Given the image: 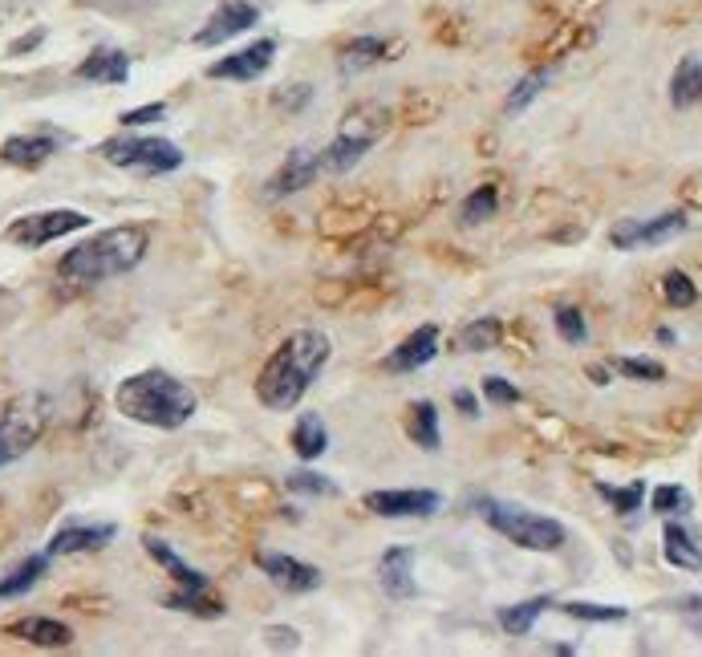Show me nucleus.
<instances>
[{"instance_id": "1a4fd4ad", "label": "nucleus", "mask_w": 702, "mask_h": 657, "mask_svg": "<svg viewBox=\"0 0 702 657\" xmlns=\"http://www.w3.org/2000/svg\"><path fill=\"white\" fill-rule=\"evenodd\" d=\"M687 224L690 215L682 207L678 212H662L654 219H622V224H613L610 244L626 248V252H634V248H657L666 244V240H674L678 231H687Z\"/></svg>"}, {"instance_id": "f257e3e1", "label": "nucleus", "mask_w": 702, "mask_h": 657, "mask_svg": "<svg viewBox=\"0 0 702 657\" xmlns=\"http://www.w3.org/2000/svg\"><path fill=\"white\" fill-rule=\"evenodd\" d=\"M329 353H334V345L317 329H297V333L285 337L256 378L260 406L264 410H292L309 394L313 378L325 369Z\"/></svg>"}, {"instance_id": "a18cd8bd", "label": "nucleus", "mask_w": 702, "mask_h": 657, "mask_svg": "<svg viewBox=\"0 0 702 657\" xmlns=\"http://www.w3.org/2000/svg\"><path fill=\"white\" fill-rule=\"evenodd\" d=\"M678 609H682V612H699V617H702V596H687V601H678Z\"/></svg>"}, {"instance_id": "e433bc0d", "label": "nucleus", "mask_w": 702, "mask_h": 657, "mask_svg": "<svg viewBox=\"0 0 702 657\" xmlns=\"http://www.w3.org/2000/svg\"><path fill=\"white\" fill-rule=\"evenodd\" d=\"M561 609L568 617H577V621H622L626 617L622 605H593V601H565Z\"/></svg>"}, {"instance_id": "c03bdc74", "label": "nucleus", "mask_w": 702, "mask_h": 657, "mask_svg": "<svg viewBox=\"0 0 702 657\" xmlns=\"http://www.w3.org/2000/svg\"><path fill=\"white\" fill-rule=\"evenodd\" d=\"M451 402H455V406L467 414V418H475V414H479V402H475L472 390H455V394H451Z\"/></svg>"}, {"instance_id": "0eeeda50", "label": "nucleus", "mask_w": 702, "mask_h": 657, "mask_svg": "<svg viewBox=\"0 0 702 657\" xmlns=\"http://www.w3.org/2000/svg\"><path fill=\"white\" fill-rule=\"evenodd\" d=\"M90 228V215L74 212V207H58V212H33V215H21L9 224V240L16 248H46L53 240H62L70 231H82Z\"/></svg>"}, {"instance_id": "6ab92c4d", "label": "nucleus", "mask_w": 702, "mask_h": 657, "mask_svg": "<svg viewBox=\"0 0 702 657\" xmlns=\"http://www.w3.org/2000/svg\"><path fill=\"white\" fill-rule=\"evenodd\" d=\"M4 633H9V637H21V642H29V645H41V649H65V645L74 642V629L62 626V621H53V617L9 621Z\"/></svg>"}, {"instance_id": "4468645a", "label": "nucleus", "mask_w": 702, "mask_h": 657, "mask_svg": "<svg viewBox=\"0 0 702 657\" xmlns=\"http://www.w3.org/2000/svg\"><path fill=\"white\" fill-rule=\"evenodd\" d=\"M321 154L309 151V147H292L289 159L276 167V175L268 179V187H264V195L268 199H285V195H297V191H305L313 179L321 175Z\"/></svg>"}, {"instance_id": "f3484780", "label": "nucleus", "mask_w": 702, "mask_h": 657, "mask_svg": "<svg viewBox=\"0 0 702 657\" xmlns=\"http://www.w3.org/2000/svg\"><path fill=\"white\" fill-rule=\"evenodd\" d=\"M369 147H374V130H341V135L321 151V167L334 170V175H346V170H353L362 159H366Z\"/></svg>"}, {"instance_id": "37998d69", "label": "nucleus", "mask_w": 702, "mask_h": 657, "mask_svg": "<svg viewBox=\"0 0 702 657\" xmlns=\"http://www.w3.org/2000/svg\"><path fill=\"white\" fill-rule=\"evenodd\" d=\"M268 645L273 649H297L301 637H297V629H268Z\"/></svg>"}, {"instance_id": "ea45409f", "label": "nucleus", "mask_w": 702, "mask_h": 657, "mask_svg": "<svg viewBox=\"0 0 702 657\" xmlns=\"http://www.w3.org/2000/svg\"><path fill=\"white\" fill-rule=\"evenodd\" d=\"M484 397H488L491 406H516L524 394L512 382H504V378H484Z\"/></svg>"}, {"instance_id": "cd10ccee", "label": "nucleus", "mask_w": 702, "mask_h": 657, "mask_svg": "<svg viewBox=\"0 0 702 657\" xmlns=\"http://www.w3.org/2000/svg\"><path fill=\"white\" fill-rule=\"evenodd\" d=\"M406 430H411V439L423 446V451H439V446H443V434H439V410H435V402H414Z\"/></svg>"}, {"instance_id": "f704fd0d", "label": "nucleus", "mask_w": 702, "mask_h": 657, "mask_svg": "<svg viewBox=\"0 0 702 657\" xmlns=\"http://www.w3.org/2000/svg\"><path fill=\"white\" fill-rule=\"evenodd\" d=\"M613 366H617V374L634 378V382H662L666 378V366L654 362V357H617Z\"/></svg>"}, {"instance_id": "a211bd4d", "label": "nucleus", "mask_w": 702, "mask_h": 657, "mask_svg": "<svg viewBox=\"0 0 702 657\" xmlns=\"http://www.w3.org/2000/svg\"><path fill=\"white\" fill-rule=\"evenodd\" d=\"M378 572H383V589L394 596V601H411V596L418 593V584H414V548H406V544L386 548Z\"/></svg>"}, {"instance_id": "9b49d317", "label": "nucleus", "mask_w": 702, "mask_h": 657, "mask_svg": "<svg viewBox=\"0 0 702 657\" xmlns=\"http://www.w3.org/2000/svg\"><path fill=\"white\" fill-rule=\"evenodd\" d=\"M118 535V528L106 520H65L53 540H49L46 556H74V552H98L106 548L110 540Z\"/></svg>"}, {"instance_id": "c85d7f7f", "label": "nucleus", "mask_w": 702, "mask_h": 657, "mask_svg": "<svg viewBox=\"0 0 702 657\" xmlns=\"http://www.w3.org/2000/svg\"><path fill=\"white\" fill-rule=\"evenodd\" d=\"M552 81V70H532L528 77H519L516 86H512V93H507L504 102V114H524V110L532 106L536 98L544 93V86Z\"/></svg>"}, {"instance_id": "7ed1b4c3", "label": "nucleus", "mask_w": 702, "mask_h": 657, "mask_svg": "<svg viewBox=\"0 0 702 657\" xmlns=\"http://www.w3.org/2000/svg\"><path fill=\"white\" fill-rule=\"evenodd\" d=\"M151 248V236L138 224H123V228H106L98 231L93 240L70 248L58 264V276L70 280V285H98V280H110V276H123L130 268L142 264Z\"/></svg>"}, {"instance_id": "423d86ee", "label": "nucleus", "mask_w": 702, "mask_h": 657, "mask_svg": "<svg viewBox=\"0 0 702 657\" xmlns=\"http://www.w3.org/2000/svg\"><path fill=\"white\" fill-rule=\"evenodd\" d=\"M41 427H46V402L41 397L13 402L4 410V418H0V467H9L21 455H29L33 443L41 439Z\"/></svg>"}, {"instance_id": "79ce46f5", "label": "nucleus", "mask_w": 702, "mask_h": 657, "mask_svg": "<svg viewBox=\"0 0 702 657\" xmlns=\"http://www.w3.org/2000/svg\"><path fill=\"white\" fill-rule=\"evenodd\" d=\"M313 98V90L309 86H292V90H280L276 93V106H289V110H301Z\"/></svg>"}, {"instance_id": "dca6fc26", "label": "nucleus", "mask_w": 702, "mask_h": 657, "mask_svg": "<svg viewBox=\"0 0 702 657\" xmlns=\"http://www.w3.org/2000/svg\"><path fill=\"white\" fill-rule=\"evenodd\" d=\"M435 353H439V325H418L402 345H394V353L386 357V369H394V374H414V369L430 366Z\"/></svg>"}, {"instance_id": "72a5a7b5", "label": "nucleus", "mask_w": 702, "mask_h": 657, "mask_svg": "<svg viewBox=\"0 0 702 657\" xmlns=\"http://www.w3.org/2000/svg\"><path fill=\"white\" fill-rule=\"evenodd\" d=\"M597 495L605 500V504H613L622 516H634L641 507V495H645V488L641 483H629V488H610V483H597Z\"/></svg>"}, {"instance_id": "473e14b6", "label": "nucleus", "mask_w": 702, "mask_h": 657, "mask_svg": "<svg viewBox=\"0 0 702 657\" xmlns=\"http://www.w3.org/2000/svg\"><path fill=\"white\" fill-rule=\"evenodd\" d=\"M690 507H694V500H690V491L678 488V483H662V488H654V495H650V511H657V516H687Z\"/></svg>"}, {"instance_id": "c756f323", "label": "nucleus", "mask_w": 702, "mask_h": 657, "mask_svg": "<svg viewBox=\"0 0 702 657\" xmlns=\"http://www.w3.org/2000/svg\"><path fill=\"white\" fill-rule=\"evenodd\" d=\"M496 207H500V191H496V184H484V187H475L472 195L463 199V207H459V219H463L467 228H475V224L491 219V215H496Z\"/></svg>"}, {"instance_id": "7c9ffc66", "label": "nucleus", "mask_w": 702, "mask_h": 657, "mask_svg": "<svg viewBox=\"0 0 702 657\" xmlns=\"http://www.w3.org/2000/svg\"><path fill=\"white\" fill-rule=\"evenodd\" d=\"M459 345L467 353H484V350H496L500 345V321L496 317H475L459 329Z\"/></svg>"}, {"instance_id": "49530a36", "label": "nucleus", "mask_w": 702, "mask_h": 657, "mask_svg": "<svg viewBox=\"0 0 702 657\" xmlns=\"http://www.w3.org/2000/svg\"><path fill=\"white\" fill-rule=\"evenodd\" d=\"M37 41H41V33H33V37H21V41L13 46V53H25V49H33Z\"/></svg>"}, {"instance_id": "a19ab883", "label": "nucleus", "mask_w": 702, "mask_h": 657, "mask_svg": "<svg viewBox=\"0 0 702 657\" xmlns=\"http://www.w3.org/2000/svg\"><path fill=\"white\" fill-rule=\"evenodd\" d=\"M167 114V102H147L138 110H126L123 114V126H147V123H159Z\"/></svg>"}, {"instance_id": "20e7f679", "label": "nucleus", "mask_w": 702, "mask_h": 657, "mask_svg": "<svg viewBox=\"0 0 702 657\" xmlns=\"http://www.w3.org/2000/svg\"><path fill=\"white\" fill-rule=\"evenodd\" d=\"M479 516L496 528V532L512 540L516 548H528V552H556L565 548V523L561 520H549L540 511H528V507H516V504H504V500H479Z\"/></svg>"}, {"instance_id": "a878e982", "label": "nucleus", "mask_w": 702, "mask_h": 657, "mask_svg": "<svg viewBox=\"0 0 702 657\" xmlns=\"http://www.w3.org/2000/svg\"><path fill=\"white\" fill-rule=\"evenodd\" d=\"M549 605H552L549 596H532V601H519V605L500 609L496 612V621H500V629L512 633V637H528L536 629V621H540V612L549 609Z\"/></svg>"}, {"instance_id": "2eb2a0df", "label": "nucleus", "mask_w": 702, "mask_h": 657, "mask_svg": "<svg viewBox=\"0 0 702 657\" xmlns=\"http://www.w3.org/2000/svg\"><path fill=\"white\" fill-rule=\"evenodd\" d=\"M276 58V41L264 37L256 46L240 49V53H228L220 62L208 65V77H224V81H256L260 74H268V65Z\"/></svg>"}, {"instance_id": "f03ea898", "label": "nucleus", "mask_w": 702, "mask_h": 657, "mask_svg": "<svg viewBox=\"0 0 702 657\" xmlns=\"http://www.w3.org/2000/svg\"><path fill=\"white\" fill-rule=\"evenodd\" d=\"M118 414L135 418L142 427L159 430H179L191 422V414L199 410V397L191 394V386H184L179 378H171L167 369H142L130 374L118 394H114Z\"/></svg>"}, {"instance_id": "4c0bfd02", "label": "nucleus", "mask_w": 702, "mask_h": 657, "mask_svg": "<svg viewBox=\"0 0 702 657\" xmlns=\"http://www.w3.org/2000/svg\"><path fill=\"white\" fill-rule=\"evenodd\" d=\"M285 488L297 491V495H337V483L334 479H325L317 471H292L285 479Z\"/></svg>"}, {"instance_id": "bb28decb", "label": "nucleus", "mask_w": 702, "mask_h": 657, "mask_svg": "<svg viewBox=\"0 0 702 657\" xmlns=\"http://www.w3.org/2000/svg\"><path fill=\"white\" fill-rule=\"evenodd\" d=\"M46 572V556H25L21 565H13L4 577H0V601H13V596H25L33 584L41 581Z\"/></svg>"}, {"instance_id": "f8f14e48", "label": "nucleus", "mask_w": 702, "mask_h": 657, "mask_svg": "<svg viewBox=\"0 0 702 657\" xmlns=\"http://www.w3.org/2000/svg\"><path fill=\"white\" fill-rule=\"evenodd\" d=\"M256 565L260 572L276 584V589H285V593H313L321 589V572L305 560H297L289 552H256Z\"/></svg>"}, {"instance_id": "ddd939ff", "label": "nucleus", "mask_w": 702, "mask_h": 657, "mask_svg": "<svg viewBox=\"0 0 702 657\" xmlns=\"http://www.w3.org/2000/svg\"><path fill=\"white\" fill-rule=\"evenodd\" d=\"M65 135L58 130H33V135H13L0 142V159L9 167H21V170H37L41 163H49L53 154L62 151Z\"/></svg>"}, {"instance_id": "39448f33", "label": "nucleus", "mask_w": 702, "mask_h": 657, "mask_svg": "<svg viewBox=\"0 0 702 657\" xmlns=\"http://www.w3.org/2000/svg\"><path fill=\"white\" fill-rule=\"evenodd\" d=\"M98 154L123 170H147V175H167V170L184 167V151L167 142V138H142V135H123L106 138Z\"/></svg>"}, {"instance_id": "b1692460", "label": "nucleus", "mask_w": 702, "mask_h": 657, "mask_svg": "<svg viewBox=\"0 0 702 657\" xmlns=\"http://www.w3.org/2000/svg\"><path fill=\"white\" fill-rule=\"evenodd\" d=\"M386 53H390V41H386V37H353L350 46L337 53V70H341V74H362L369 65L386 62Z\"/></svg>"}, {"instance_id": "58836bf2", "label": "nucleus", "mask_w": 702, "mask_h": 657, "mask_svg": "<svg viewBox=\"0 0 702 657\" xmlns=\"http://www.w3.org/2000/svg\"><path fill=\"white\" fill-rule=\"evenodd\" d=\"M662 292H666V301L678 308H690L694 301H699V289H694V280H690L687 273H670L666 280H662Z\"/></svg>"}, {"instance_id": "393cba45", "label": "nucleus", "mask_w": 702, "mask_h": 657, "mask_svg": "<svg viewBox=\"0 0 702 657\" xmlns=\"http://www.w3.org/2000/svg\"><path fill=\"white\" fill-rule=\"evenodd\" d=\"M325 446H329V430L321 422V414H301L297 427H292V451H297V459L305 463L321 459Z\"/></svg>"}, {"instance_id": "5701e85b", "label": "nucleus", "mask_w": 702, "mask_h": 657, "mask_svg": "<svg viewBox=\"0 0 702 657\" xmlns=\"http://www.w3.org/2000/svg\"><path fill=\"white\" fill-rule=\"evenodd\" d=\"M670 102L678 110H690L702 102V53H687L670 77Z\"/></svg>"}, {"instance_id": "aec40b11", "label": "nucleus", "mask_w": 702, "mask_h": 657, "mask_svg": "<svg viewBox=\"0 0 702 657\" xmlns=\"http://www.w3.org/2000/svg\"><path fill=\"white\" fill-rule=\"evenodd\" d=\"M82 81H98V86H123L130 77V62L123 49H93L86 62L77 65Z\"/></svg>"}, {"instance_id": "412c9836", "label": "nucleus", "mask_w": 702, "mask_h": 657, "mask_svg": "<svg viewBox=\"0 0 702 657\" xmlns=\"http://www.w3.org/2000/svg\"><path fill=\"white\" fill-rule=\"evenodd\" d=\"M662 556H666V565L678 568V572H702L699 540H694L682 523H666V532H662Z\"/></svg>"}, {"instance_id": "2f4dec72", "label": "nucleus", "mask_w": 702, "mask_h": 657, "mask_svg": "<svg viewBox=\"0 0 702 657\" xmlns=\"http://www.w3.org/2000/svg\"><path fill=\"white\" fill-rule=\"evenodd\" d=\"M167 609H179V612H199V617H220L224 605L208 596V589H179V593L167 596Z\"/></svg>"}, {"instance_id": "c9c22d12", "label": "nucleus", "mask_w": 702, "mask_h": 657, "mask_svg": "<svg viewBox=\"0 0 702 657\" xmlns=\"http://www.w3.org/2000/svg\"><path fill=\"white\" fill-rule=\"evenodd\" d=\"M552 321H556V333L565 337L568 345H580L585 337H589V325H585V313L573 305H561L556 313H552Z\"/></svg>"}, {"instance_id": "6e6552de", "label": "nucleus", "mask_w": 702, "mask_h": 657, "mask_svg": "<svg viewBox=\"0 0 702 657\" xmlns=\"http://www.w3.org/2000/svg\"><path fill=\"white\" fill-rule=\"evenodd\" d=\"M362 504L374 511V516H386V520H430L439 507H443V495L430 488H386V491H366Z\"/></svg>"}, {"instance_id": "9d476101", "label": "nucleus", "mask_w": 702, "mask_h": 657, "mask_svg": "<svg viewBox=\"0 0 702 657\" xmlns=\"http://www.w3.org/2000/svg\"><path fill=\"white\" fill-rule=\"evenodd\" d=\"M256 21H260V9L252 0H220L215 13L208 16L203 29L196 33V46H224L231 37L256 29Z\"/></svg>"}, {"instance_id": "4be33fe9", "label": "nucleus", "mask_w": 702, "mask_h": 657, "mask_svg": "<svg viewBox=\"0 0 702 657\" xmlns=\"http://www.w3.org/2000/svg\"><path fill=\"white\" fill-rule=\"evenodd\" d=\"M142 548L151 552L154 560H159V565L167 568L171 577H175V584H179V589H208V577H203V572H199L196 565H187L184 556H179V552L171 548L167 540H159V535H142Z\"/></svg>"}]
</instances>
